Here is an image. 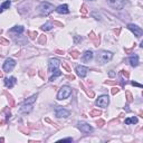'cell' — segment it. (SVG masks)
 <instances>
[{
    "label": "cell",
    "instance_id": "836d02e7",
    "mask_svg": "<svg viewBox=\"0 0 143 143\" xmlns=\"http://www.w3.org/2000/svg\"><path fill=\"white\" fill-rule=\"evenodd\" d=\"M0 44H2V45H9V40L4 39V38H0Z\"/></svg>",
    "mask_w": 143,
    "mask_h": 143
},
{
    "label": "cell",
    "instance_id": "83f0119b",
    "mask_svg": "<svg viewBox=\"0 0 143 143\" xmlns=\"http://www.w3.org/2000/svg\"><path fill=\"white\" fill-rule=\"evenodd\" d=\"M28 35L30 36L31 39H36V37L38 36V34H37V31H28Z\"/></svg>",
    "mask_w": 143,
    "mask_h": 143
},
{
    "label": "cell",
    "instance_id": "ab89813d",
    "mask_svg": "<svg viewBox=\"0 0 143 143\" xmlns=\"http://www.w3.org/2000/svg\"><path fill=\"white\" fill-rule=\"evenodd\" d=\"M108 75H109V77H114V76H116V73L114 71H111L108 73Z\"/></svg>",
    "mask_w": 143,
    "mask_h": 143
},
{
    "label": "cell",
    "instance_id": "4fadbf2b",
    "mask_svg": "<svg viewBox=\"0 0 143 143\" xmlns=\"http://www.w3.org/2000/svg\"><path fill=\"white\" fill-rule=\"evenodd\" d=\"M56 11L58 13H60V15H67V13H69V9L67 4H60V6H58L56 8Z\"/></svg>",
    "mask_w": 143,
    "mask_h": 143
},
{
    "label": "cell",
    "instance_id": "f1b7e54d",
    "mask_svg": "<svg viewBox=\"0 0 143 143\" xmlns=\"http://www.w3.org/2000/svg\"><path fill=\"white\" fill-rule=\"evenodd\" d=\"M121 75H122L123 77H125V78L130 77V73L127 71H125V69H122V71H121Z\"/></svg>",
    "mask_w": 143,
    "mask_h": 143
},
{
    "label": "cell",
    "instance_id": "8fae6325",
    "mask_svg": "<svg viewBox=\"0 0 143 143\" xmlns=\"http://www.w3.org/2000/svg\"><path fill=\"white\" fill-rule=\"evenodd\" d=\"M55 115L57 116V117H68V116H69V111H67V109L58 106L57 108H56V111H55Z\"/></svg>",
    "mask_w": 143,
    "mask_h": 143
},
{
    "label": "cell",
    "instance_id": "e0dca14e",
    "mask_svg": "<svg viewBox=\"0 0 143 143\" xmlns=\"http://www.w3.org/2000/svg\"><path fill=\"white\" fill-rule=\"evenodd\" d=\"M37 97H38V95H37V94H36V95L30 96V97H29V98H27V100H25L24 104H33V103H35V102H36V100H37Z\"/></svg>",
    "mask_w": 143,
    "mask_h": 143
},
{
    "label": "cell",
    "instance_id": "8992f818",
    "mask_svg": "<svg viewBox=\"0 0 143 143\" xmlns=\"http://www.w3.org/2000/svg\"><path fill=\"white\" fill-rule=\"evenodd\" d=\"M77 127L80 132H83V133H91V132H93V130H94L91 125L85 123V122H78Z\"/></svg>",
    "mask_w": 143,
    "mask_h": 143
},
{
    "label": "cell",
    "instance_id": "7402d4cb",
    "mask_svg": "<svg viewBox=\"0 0 143 143\" xmlns=\"http://www.w3.org/2000/svg\"><path fill=\"white\" fill-rule=\"evenodd\" d=\"M89 115L91 116H100V115H102V112H101L100 109H92V111L89 112Z\"/></svg>",
    "mask_w": 143,
    "mask_h": 143
},
{
    "label": "cell",
    "instance_id": "484cf974",
    "mask_svg": "<svg viewBox=\"0 0 143 143\" xmlns=\"http://www.w3.org/2000/svg\"><path fill=\"white\" fill-rule=\"evenodd\" d=\"M38 42H39L40 45H45V42H46V36L41 35L39 37V39H38Z\"/></svg>",
    "mask_w": 143,
    "mask_h": 143
},
{
    "label": "cell",
    "instance_id": "277c9868",
    "mask_svg": "<svg viewBox=\"0 0 143 143\" xmlns=\"http://www.w3.org/2000/svg\"><path fill=\"white\" fill-rule=\"evenodd\" d=\"M109 103V97L107 95H101L100 97L96 100L95 105L96 106H100V107H106Z\"/></svg>",
    "mask_w": 143,
    "mask_h": 143
},
{
    "label": "cell",
    "instance_id": "cb8c5ba5",
    "mask_svg": "<svg viewBox=\"0 0 143 143\" xmlns=\"http://www.w3.org/2000/svg\"><path fill=\"white\" fill-rule=\"evenodd\" d=\"M91 40H93V42H94L95 46H98V45H100V37H98V36H94Z\"/></svg>",
    "mask_w": 143,
    "mask_h": 143
},
{
    "label": "cell",
    "instance_id": "2e32d148",
    "mask_svg": "<svg viewBox=\"0 0 143 143\" xmlns=\"http://www.w3.org/2000/svg\"><path fill=\"white\" fill-rule=\"evenodd\" d=\"M130 64H131V66L133 67H136L139 65V56L138 55H132L131 57H130Z\"/></svg>",
    "mask_w": 143,
    "mask_h": 143
},
{
    "label": "cell",
    "instance_id": "e575fe53",
    "mask_svg": "<svg viewBox=\"0 0 143 143\" xmlns=\"http://www.w3.org/2000/svg\"><path fill=\"white\" fill-rule=\"evenodd\" d=\"M80 12L82 13H87V7L85 4H83L82 8H80Z\"/></svg>",
    "mask_w": 143,
    "mask_h": 143
},
{
    "label": "cell",
    "instance_id": "9a60e30c",
    "mask_svg": "<svg viewBox=\"0 0 143 143\" xmlns=\"http://www.w3.org/2000/svg\"><path fill=\"white\" fill-rule=\"evenodd\" d=\"M31 111H33L31 104H24L20 107V113H30Z\"/></svg>",
    "mask_w": 143,
    "mask_h": 143
},
{
    "label": "cell",
    "instance_id": "74e56055",
    "mask_svg": "<svg viewBox=\"0 0 143 143\" xmlns=\"http://www.w3.org/2000/svg\"><path fill=\"white\" fill-rule=\"evenodd\" d=\"M86 91V93L89 95V97H94V92H92V91H87V89H85Z\"/></svg>",
    "mask_w": 143,
    "mask_h": 143
},
{
    "label": "cell",
    "instance_id": "d590c367",
    "mask_svg": "<svg viewBox=\"0 0 143 143\" xmlns=\"http://www.w3.org/2000/svg\"><path fill=\"white\" fill-rule=\"evenodd\" d=\"M116 80H114V82H109V80H106V82H104L105 85H116Z\"/></svg>",
    "mask_w": 143,
    "mask_h": 143
},
{
    "label": "cell",
    "instance_id": "f546056e",
    "mask_svg": "<svg viewBox=\"0 0 143 143\" xmlns=\"http://www.w3.org/2000/svg\"><path fill=\"white\" fill-rule=\"evenodd\" d=\"M8 100H9V106H10V107H13V106H15V101H13V98L11 97L10 95L8 96Z\"/></svg>",
    "mask_w": 143,
    "mask_h": 143
},
{
    "label": "cell",
    "instance_id": "6da1fadb",
    "mask_svg": "<svg viewBox=\"0 0 143 143\" xmlns=\"http://www.w3.org/2000/svg\"><path fill=\"white\" fill-rule=\"evenodd\" d=\"M113 58V53L107 50H102L97 54V57H96V60L100 64H105V63L109 62V60Z\"/></svg>",
    "mask_w": 143,
    "mask_h": 143
},
{
    "label": "cell",
    "instance_id": "7c38bea8",
    "mask_svg": "<svg viewBox=\"0 0 143 143\" xmlns=\"http://www.w3.org/2000/svg\"><path fill=\"white\" fill-rule=\"evenodd\" d=\"M17 83V79L15 77H7L4 78V86L8 88H12L15 86V84Z\"/></svg>",
    "mask_w": 143,
    "mask_h": 143
},
{
    "label": "cell",
    "instance_id": "f907efd6",
    "mask_svg": "<svg viewBox=\"0 0 143 143\" xmlns=\"http://www.w3.org/2000/svg\"><path fill=\"white\" fill-rule=\"evenodd\" d=\"M3 141H4V139H3V138H1V139H0V142H3Z\"/></svg>",
    "mask_w": 143,
    "mask_h": 143
},
{
    "label": "cell",
    "instance_id": "c3c4849f",
    "mask_svg": "<svg viewBox=\"0 0 143 143\" xmlns=\"http://www.w3.org/2000/svg\"><path fill=\"white\" fill-rule=\"evenodd\" d=\"M132 51V48H130V49H125V53H131Z\"/></svg>",
    "mask_w": 143,
    "mask_h": 143
},
{
    "label": "cell",
    "instance_id": "44dd1931",
    "mask_svg": "<svg viewBox=\"0 0 143 143\" xmlns=\"http://www.w3.org/2000/svg\"><path fill=\"white\" fill-rule=\"evenodd\" d=\"M53 24L51 22H47V24H45V25H42L41 26V30H44V31H48V30H51L53 29Z\"/></svg>",
    "mask_w": 143,
    "mask_h": 143
},
{
    "label": "cell",
    "instance_id": "816d5d0a",
    "mask_svg": "<svg viewBox=\"0 0 143 143\" xmlns=\"http://www.w3.org/2000/svg\"><path fill=\"white\" fill-rule=\"evenodd\" d=\"M2 11H3V9H2V8H1V7H0V13H1V12H2Z\"/></svg>",
    "mask_w": 143,
    "mask_h": 143
},
{
    "label": "cell",
    "instance_id": "b9f144b4",
    "mask_svg": "<svg viewBox=\"0 0 143 143\" xmlns=\"http://www.w3.org/2000/svg\"><path fill=\"white\" fill-rule=\"evenodd\" d=\"M92 16H94V17H96L95 19L101 20V16H100V15H96V12H93V13H92Z\"/></svg>",
    "mask_w": 143,
    "mask_h": 143
},
{
    "label": "cell",
    "instance_id": "ee69618b",
    "mask_svg": "<svg viewBox=\"0 0 143 143\" xmlns=\"http://www.w3.org/2000/svg\"><path fill=\"white\" fill-rule=\"evenodd\" d=\"M56 53L59 54V55H63V54H64V51H63V50H59V49H57V50H56Z\"/></svg>",
    "mask_w": 143,
    "mask_h": 143
},
{
    "label": "cell",
    "instance_id": "7dc6e473",
    "mask_svg": "<svg viewBox=\"0 0 143 143\" xmlns=\"http://www.w3.org/2000/svg\"><path fill=\"white\" fill-rule=\"evenodd\" d=\"M54 25H58V26H62L63 27V24H60V22H58V21H54Z\"/></svg>",
    "mask_w": 143,
    "mask_h": 143
},
{
    "label": "cell",
    "instance_id": "681fc988",
    "mask_svg": "<svg viewBox=\"0 0 143 143\" xmlns=\"http://www.w3.org/2000/svg\"><path fill=\"white\" fill-rule=\"evenodd\" d=\"M0 77H3V73L1 71H0Z\"/></svg>",
    "mask_w": 143,
    "mask_h": 143
},
{
    "label": "cell",
    "instance_id": "60d3db41",
    "mask_svg": "<svg viewBox=\"0 0 143 143\" xmlns=\"http://www.w3.org/2000/svg\"><path fill=\"white\" fill-rule=\"evenodd\" d=\"M66 78H67V79L74 80V79H75V76H74V75H67V76H66Z\"/></svg>",
    "mask_w": 143,
    "mask_h": 143
},
{
    "label": "cell",
    "instance_id": "d6a6232c",
    "mask_svg": "<svg viewBox=\"0 0 143 143\" xmlns=\"http://www.w3.org/2000/svg\"><path fill=\"white\" fill-rule=\"evenodd\" d=\"M118 92H120V88H118V87H113L112 91H111V93H112V95H116Z\"/></svg>",
    "mask_w": 143,
    "mask_h": 143
},
{
    "label": "cell",
    "instance_id": "5b68a950",
    "mask_svg": "<svg viewBox=\"0 0 143 143\" xmlns=\"http://www.w3.org/2000/svg\"><path fill=\"white\" fill-rule=\"evenodd\" d=\"M16 66V60L12 59V58H7L6 62L3 63V71L9 73L13 69V67Z\"/></svg>",
    "mask_w": 143,
    "mask_h": 143
},
{
    "label": "cell",
    "instance_id": "3957f363",
    "mask_svg": "<svg viewBox=\"0 0 143 143\" xmlns=\"http://www.w3.org/2000/svg\"><path fill=\"white\" fill-rule=\"evenodd\" d=\"M72 94V88L67 85L63 86L62 88L58 91V94H57V100L62 101V100H65V98H68Z\"/></svg>",
    "mask_w": 143,
    "mask_h": 143
},
{
    "label": "cell",
    "instance_id": "7a4b0ae2",
    "mask_svg": "<svg viewBox=\"0 0 143 143\" xmlns=\"http://www.w3.org/2000/svg\"><path fill=\"white\" fill-rule=\"evenodd\" d=\"M38 9H39V11H40V13H41V15L48 16L51 11H54L55 7H54V4L49 3V2L44 1V2H41V3L39 4V8H38Z\"/></svg>",
    "mask_w": 143,
    "mask_h": 143
},
{
    "label": "cell",
    "instance_id": "4316f807",
    "mask_svg": "<svg viewBox=\"0 0 143 143\" xmlns=\"http://www.w3.org/2000/svg\"><path fill=\"white\" fill-rule=\"evenodd\" d=\"M71 56L74 58V59H76V58H78V56H79V53H78L77 50H72L71 51Z\"/></svg>",
    "mask_w": 143,
    "mask_h": 143
},
{
    "label": "cell",
    "instance_id": "f5cc1de1",
    "mask_svg": "<svg viewBox=\"0 0 143 143\" xmlns=\"http://www.w3.org/2000/svg\"><path fill=\"white\" fill-rule=\"evenodd\" d=\"M1 34H2V30H1V29H0V35H1Z\"/></svg>",
    "mask_w": 143,
    "mask_h": 143
},
{
    "label": "cell",
    "instance_id": "1f68e13d",
    "mask_svg": "<svg viewBox=\"0 0 143 143\" xmlns=\"http://www.w3.org/2000/svg\"><path fill=\"white\" fill-rule=\"evenodd\" d=\"M96 124H97L100 127H103V125L105 124V121H104V120H102V118H100V120L96 121Z\"/></svg>",
    "mask_w": 143,
    "mask_h": 143
},
{
    "label": "cell",
    "instance_id": "7bdbcfd3",
    "mask_svg": "<svg viewBox=\"0 0 143 143\" xmlns=\"http://www.w3.org/2000/svg\"><path fill=\"white\" fill-rule=\"evenodd\" d=\"M19 130H20L21 132H24L25 134H28V130H27V129H24V127H19Z\"/></svg>",
    "mask_w": 143,
    "mask_h": 143
},
{
    "label": "cell",
    "instance_id": "bcb514c9",
    "mask_svg": "<svg viewBox=\"0 0 143 143\" xmlns=\"http://www.w3.org/2000/svg\"><path fill=\"white\" fill-rule=\"evenodd\" d=\"M120 30H121V29H120V28H117V29H115V30H114V33H115L116 35H118V34H120Z\"/></svg>",
    "mask_w": 143,
    "mask_h": 143
},
{
    "label": "cell",
    "instance_id": "4dcf8cb0",
    "mask_svg": "<svg viewBox=\"0 0 143 143\" xmlns=\"http://www.w3.org/2000/svg\"><path fill=\"white\" fill-rule=\"evenodd\" d=\"M63 68H64L66 72H68V73H69V72H72V68L68 66V64H66V63H63Z\"/></svg>",
    "mask_w": 143,
    "mask_h": 143
},
{
    "label": "cell",
    "instance_id": "f6af8a7d",
    "mask_svg": "<svg viewBox=\"0 0 143 143\" xmlns=\"http://www.w3.org/2000/svg\"><path fill=\"white\" fill-rule=\"evenodd\" d=\"M39 76H40V77H41V78H45V75H44V73H42L41 71L39 72Z\"/></svg>",
    "mask_w": 143,
    "mask_h": 143
},
{
    "label": "cell",
    "instance_id": "d4e9b609",
    "mask_svg": "<svg viewBox=\"0 0 143 143\" xmlns=\"http://www.w3.org/2000/svg\"><path fill=\"white\" fill-rule=\"evenodd\" d=\"M125 95H126V101H127V103H131L132 101H133V96H132V94L130 93V92H126V93H125Z\"/></svg>",
    "mask_w": 143,
    "mask_h": 143
},
{
    "label": "cell",
    "instance_id": "30bf717a",
    "mask_svg": "<svg viewBox=\"0 0 143 143\" xmlns=\"http://www.w3.org/2000/svg\"><path fill=\"white\" fill-rule=\"evenodd\" d=\"M75 72H76V74H77V75L79 76V77L84 78L85 76L87 75L88 68H87V67H85V66H83V65H78V66H76Z\"/></svg>",
    "mask_w": 143,
    "mask_h": 143
},
{
    "label": "cell",
    "instance_id": "9c48e42d",
    "mask_svg": "<svg viewBox=\"0 0 143 143\" xmlns=\"http://www.w3.org/2000/svg\"><path fill=\"white\" fill-rule=\"evenodd\" d=\"M59 65H60L59 59H57V58H50L49 63H48V71L51 73V72H54L55 69H58Z\"/></svg>",
    "mask_w": 143,
    "mask_h": 143
},
{
    "label": "cell",
    "instance_id": "ba28073f",
    "mask_svg": "<svg viewBox=\"0 0 143 143\" xmlns=\"http://www.w3.org/2000/svg\"><path fill=\"white\" fill-rule=\"evenodd\" d=\"M106 2L109 4V6L112 7V8L114 9H123V7H124V1L123 0H106Z\"/></svg>",
    "mask_w": 143,
    "mask_h": 143
},
{
    "label": "cell",
    "instance_id": "52a82bcc",
    "mask_svg": "<svg viewBox=\"0 0 143 143\" xmlns=\"http://www.w3.org/2000/svg\"><path fill=\"white\" fill-rule=\"evenodd\" d=\"M127 28H129L130 30L134 34V36H136L138 38H140L141 36L143 35V30L139 26H136V25H134V24H129L127 25Z\"/></svg>",
    "mask_w": 143,
    "mask_h": 143
},
{
    "label": "cell",
    "instance_id": "5bb4252c",
    "mask_svg": "<svg viewBox=\"0 0 143 143\" xmlns=\"http://www.w3.org/2000/svg\"><path fill=\"white\" fill-rule=\"evenodd\" d=\"M92 58H93V51H92V50H86L84 54H83L82 59L84 60V62H89Z\"/></svg>",
    "mask_w": 143,
    "mask_h": 143
},
{
    "label": "cell",
    "instance_id": "8d00e7d4",
    "mask_svg": "<svg viewBox=\"0 0 143 143\" xmlns=\"http://www.w3.org/2000/svg\"><path fill=\"white\" fill-rule=\"evenodd\" d=\"M62 142H72V141H73V139L72 138H67V139H62Z\"/></svg>",
    "mask_w": 143,
    "mask_h": 143
},
{
    "label": "cell",
    "instance_id": "d6986e66",
    "mask_svg": "<svg viewBox=\"0 0 143 143\" xmlns=\"http://www.w3.org/2000/svg\"><path fill=\"white\" fill-rule=\"evenodd\" d=\"M124 123H125V124H135V123H138V117H135V116H133V117L125 118Z\"/></svg>",
    "mask_w": 143,
    "mask_h": 143
},
{
    "label": "cell",
    "instance_id": "603a6c76",
    "mask_svg": "<svg viewBox=\"0 0 143 143\" xmlns=\"http://www.w3.org/2000/svg\"><path fill=\"white\" fill-rule=\"evenodd\" d=\"M10 4H11V1H10V0H7V1H4L3 3L1 4V8L2 9H9Z\"/></svg>",
    "mask_w": 143,
    "mask_h": 143
},
{
    "label": "cell",
    "instance_id": "ffe728a7",
    "mask_svg": "<svg viewBox=\"0 0 143 143\" xmlns=\"http://www.w3.org/2000/svg\"><path fill=\"white\" fill-rule=\"evenodd\" d=\"M51 73H53V75H51V76H50V78H49V80H50V82H53V80L55 79L56 77H58V76L62 75V72L58 71V69H55V71L51 72Z\"/></svg>",
    "mask_w": 143,
    "mask_h": 143
},
{
    "label": "cell",
    "instance_id": "ac0fdd59",
    "mask_svg": "<svg viewBox=\"0 0 143 143\" xmlns=\"http://www.w3.org/2000/svg\"><path fill=\"white\" fill-rule=\"evenodd\" d=\"M24 31V27L22 26H15L13 28L10 29V33H16V34H21Z\"/></svg>",
    "mask_w": 143,
    "mask_h": 143
},
{
    "label": "cell",
    "instance_id": "f35d334b",
    "mask_svg": "<svg viewBox=\"0 0 143 143\" xmlns=\"http://www.w3.org/2000/svg\"><path fill=\"white\" fill-rule=\"evenodd\" d=\"M131 84H132V85H133V86H136V87H140V88H141V87H142V85H141V84H139V83H136V82H132V83H131Z\"/></svg>",
    "mask_w": 143,
    "mask_h": 143
}]
</instances>
